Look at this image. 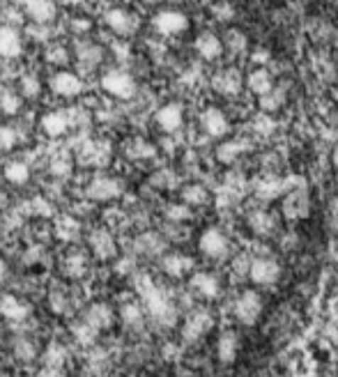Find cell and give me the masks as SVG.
<instances>
[{"instance_id": "6da1fadb", "label": "cell", "mask_w": 338, "mask_h": 377, "mask_svg": "<svg viewBox=\"0 0 338 377\" xmlns=\"http://www.w3.org/2000/svg\"><path fill=\"white\" fill-rule=\"evenodd\" d=\"M138 290L143 297L145 308L150 311V315L157 320L161 327H173L178 322V308L173 306L170 297L154 285L148 276H138Z\"/></svg>"}, {"instance_id": "7a4b0ae2", "label": "cell", "mask_w": 338, "mask_h": 377, "mask_svg": "<svg viewBox=\"0 0 338 377\" xmlns=\"http://www.w3.org/2000/svg\"><path fill=\"white\" fill-rule=\"evenodd\" d=\"M102 88H104V92L115 97V99L129 102L136 97L138 83L127 70H124V67H111V70H106L102 74Z\"/></svg>"}, {"instance_id": "3957f363", "label": "cell", "mask_w": 338, "mask_h": 377, "mask_svg": "<svg viewBox=\"0 0 338 377\" xmlns=\"http://www.w3.org/2000/svg\"><path fill=\"white\" fill-rule=\"evenodd\" d=\"M104 23L113 35L122 37V40L133 37L141 31V18L133 14L131 9H124V7H111L109 12L104 14Z\"/></svg>"}, {"instance_id": "277c9868", "label": "cell", "mask_w": 338, "mask_h": 377, "mask_svg": "<svg viewBox=\"0 0 338 377\" xmlns=\"http://www.w3.org/2000/svg\"><path fill=\"white\" fill-rule=\"evenodd\" d=\"M191 26V18L180 12V9H161L152 16V28L163 37H175L187 33Z\"/></svg>"}, {"instance_id": "5b68a950", "label": "cell", "mask_w": 338, "mask_h": 377, "mask_svg": "<svg viewBox=\"0 0 338 377\" xmlns=\"http://www.w3.org/2000/svg\"><path fill=\"white\" fill-rule=\"evenodd\" d=\"M260 315H263V297H260L256 290H244V293L235 299V317L239 320V324L254 327L258 324Z\"/></svg>"}, {"instance_id": "8992f818", "label": "cell", "mask_w": 338, "mask_h": 377, "mask_svg": "<svg viewBox=\"0 0 338 377\" xmlns=\"http://www.w3.org/2000/svg\"><path fill=\"white\" fill-rule=\"evenodd\" d=\"M198 248L202 256H207L212 260H221L228 256L230 251V239L228 235L224 233L221 228L212 226V228H205L198 237Z\"/></svg>"}, {"instance_id": "52a82bcc", "label": "cell", "mask_w": 338, "mask_h": 377, "mask_svg": "<svg viewBox=\"0 0 338 377\" xmlns=\"http://www.w3.org/2000/svg\"><path fill=\"white\" fill-rule=\"evenodd\" d=\"M212 88H214L221 97H228V99H235L241 94V90L246 88V79L237 67H226V70H219L212 76Z\"/></svg>"}, {"instance_id": "ba28073f", "label": "cell", "mask_w": 338, "mask_h": 377, "mask_svg": "<svg viewBox=\"0 0 338 377\" xmlns=\"http://www.w3.org/2000/svg\"><path fill=\"white\" fill-rule=\"evenodd\" d=\"M124 193V182L113 175H97L88 187H85V196L97 202H109L118 200Z\"/></svg>"}, {"instance_id": "9c48e42d", "label": "cell", "mask_w": 338, "mask_h": 377, "mask_svg": "<svg viewBox=\"0 0 338 377\" xmlns=\"http://www.w3.org/2000/svg\"><path fill=\"white\" fill-rule=\"evenodd\" d=\"M200 129L207 133L209 138L214 141H224L230 136V120L228 115L219 109V106H207V109H202L200 113Z\"/></svg>"}, {"instance_id": "30bf717a", "label": "cell", "mask_w": 338, "mask_h": 377, "mask_svg": "<svg viewBox=\"0 0 338 377\" xmlns=\"http://www.w3.org/2000/svg\"><path fill=\"white\" fill-rule=\"evenodd\" d=\"M212 327H214L212 313L205 311V308H196V311H191L187 315L185 324H182V338H185L187 343H196L212 329Z\"/></svg>"}, {"instance_id": "8fae6325", "label": "cell", "mask_w": 338, "mask_h": 377, "mask_svg": "<svg viewBox=\"0 0 338 377\" xmlns=\"http://www.w3.org/2000/svg\"><path fill=\"white\" fill-rule=\"evenodd\" d=\"M249 278L260 288L274 285L281 278V265L274 258H254L249 267Z\"/></svg>"}, {"instance_id": "7c38bea8", "label": "cell", "mask_w": 338, "mask_h": 377, "mask_svg": "<svg viewBox=\"0 0 338 377\" xmlns=\"http://www.w3.org/2000/svg\"><path fill=\"white\" fill-rule=\"evenodd\" d=\"M48 85H51V90L58 97H62V99H74V97H79L85 90V83H83L81 76L70 72V70H58L51 76Z\"/></svg>"}, {"instance_id": "4fadbf2b", "label": "cell", "mask_w": 338, "mask_h": 377, "mask_svg": "<svg viewBox=\"0 0 338 377\" xmlns=\"http://www.w3.org/2000/svg\"><path fill=\"white\" fill-rule=\"evenodd\" d=\"M154 124L163 131V133H175L182 129L185 124V106L180 102H168L157 109L154 113Z\"/></svg>"}, {"instance_id": "5bb4252c", "label": "cell", "mask_w": 338, "mask_h": 377, "mask_svg": "<svg viewBox=\"0 0 338 377\" xmlns=\"http://www.w3.org/2000/svg\"><path fill=\"white\" fill-rule=\"evenodd\" d=\"M33 308L16 295H0V317L12 324H21L31 317Z\"/></svg>"}, {"instance_id": "9a60e30c", "label": "cell", "mask_w": 338, "mask_h": 377, "mask_svg": "<svg viewBox=\"0 0 338 377\" xmlns=\"http://www.w3.org/2000/svg\"><path fill=\"white\" fill-rule=\"evenodd\" d=\"M40 127L46 136L51 138H60L67 131L74 127V111H53V113H44L40 120Z\"/></svg>"}, {"instance_id": "2e32d148", "label": "cell", "mask_w": 338, "mask_h": 377, "mask_svg": "<svg viewBox=\"0 0 338 377\" xmlns=\"http://www.w3.org/2000/svg\"><path fill=\"white\" fill-rule=\"evenodd\" d=\"M193 48H196V53L202 58V60L214 62V60H219V58L226 53V42L221 40L217 33L202 31V33L196 37V42H193Z\"/></svg>"}, {"instance_id": "e0dca14e", "label": "cell", "mask_w": 338, "mask_h": 377, "mask_svg": "<svg viewBox=\"0 0 338 377\" xmlns=\"http://www.w3.org/2000/svg\"><path fill=\"white\" fill-rule=\"evenodd\" d=\"M88 246L99 260H115L118 258V244L106 228H94L88 235Z\"/></svg>"}, {"instance_id": "ac0fdd59", "label": "cell", "mask_w": 338, "mask_h": 377, "mask_svg": "<svg viewBox=\"0 0 338 377\" xmlns=\"http://www.w3.org/2000/svg\"><path fill=\"white\" fill-rule=\"evenodd\" d=\"M281 212L283 217L290 219V221H302L311 214V200H308V193L302 189V191H293L288 193L281 202Z\"/></svg>"}, {"instance_id": "d6986e66", "label": "cell", "mask_w": 338, "mask_h": 377, "mask_svg": "<svg viewBox=\"0 0 338 377\" xmlns=\"http://www.w3.org/2000/svg\"><path fill=\"white\" fill-rule=\"evenodd\" d=\"M23 12L37 26H46L55 21L58 16V5L55 0H26L23 3Z\"/></svg>"}, {"instance_id": "ffe728a7", "label": "cell", "mask_w": 338, "mask_h": 377, "mask_svg": "<svg viewBox=\"0 0 338 377\" xmlns=\"http://www.w3.org/2000/svg\"><path fill=\"white\" fill-rule=\"evenodd\" d=\"M23 53V37L16 28L0 23V58L5 60H16Z\"/></svg>"}, {"instance_id": "44dd1931", "label": "cell", "mask_w": 338, "mask_h": 377, "mask_svg": "<svg viewBox=\"0 0 338 377\" xmlns=\"http://www.w3.org/2000/svg\"><path fill=\"white\" fill-rule=\"evenodd\" d=\"M83 320L88 322L90 327H94V329L102 334V332H109L111 327L115 324V311H113L111 304L94 302V304L88 308V311H85Z\"/></svg>"}, {"instance_id": "7402d4cb", "label": "cell", "mask_w": 338, "mask_h": 377, "mask_svg": "<svg viewBox=\"0 0 338 377\" xmlns=\"http://www.w3.org/2000/svg\"><path fill=\"white\" fill-rule=\"evenodd\" d=\"M189 288L202 299H217L221 293V281L209 272H193L189 278Z\"/></svg>"}, {"instance_id": "603a6c76", "label": "cell", "mask_w": 338, "mask_h": 377, "mask_svg": "<svg viewBox=\"0 0 338 377\" xmlns=\"http://www.w3.org/2000/svg\"><path fill=\"white\" fill-rule=\"evenodd\" d=\"M274 88H276L274 76L265 65H258L246 74V90H251L256 97H263L267 92H272Z\"/></svg>"}, {"instance_id": "cb8c5ba5", "label": "cell", "mask_w": 338, "mask_h": 377, "mask_svg": "<svg viewBox=\"0 0 338 377\" xmlns=\"http://www.w3.org/2000/svg\"><path fill=\"white\" fill-rule=\"evenodd\" d=\"M161 269L170 278H185L193 272V258L185 253H166L161 256Z\"/></svg>"}, {"instance_id": "d4e9b609", "label": "cell", "mask_w": 338, "mask_h": 377, "mask_svg": "<svg viewBox=\"0 0 338 377\" xmlns=\"http://www.w3.org/2000/svg\"><path fill=\"white\" fill-rule=\"evenodd\" d=\"M76 60L83 70H94L104 62V48L94 42H79L76 44Z\"/></svg>"}, {"instance_id": "484cf974", "label": "cell", "mask_w": 338, "mask_h": 377, "mask_svg": "<svg viewBox=\"0 0 338 377\" xmlns=\"http://www.w3.org/2000/svg\"><path fill=\"white\" fill-rule=\"evenodd\" d=\"M124 154H127L131 161H150L157 157V145L143 136H133L124 145Z\"/></svg>"}, {"instance_id": "4316f807", "label": "cell", "mask_w": 338, "mask_h": 377, "mask_svg": "<svg viewBox=\"0 0 338 377\" xmlns=\"http://www.w3.org/2000/svg\"><path fill=\"white\" fill-rule=\"evenodd\" d=\"M246 152V145L241 141H233V138H224L217 145V161L224 163V166H233V163L241 157V154Z\"/></svg>"}, {"instance_id": "83f0119b", "label": "cell", "mask_w": 338, "mask_h": 377, "mask_svg": "<svg viewBox=\"0 0 338 377\" xmlns=\"http://www.w3.org/2000/svg\"><path fill=\"white\" fill-rule=\"evenodd\" d=\"M249 228H251V233H254V235L267 237V235L274 233L276 219L269 214L267 209H256V212H251V214H249Z\"/></svg>"}, {"instance_id": "f1b7e54d", "label": "cell", "mask_w": 338, "mask_h": 377, "mask_svg": "<svg viewBox=\"0 0 338 377\" xmlns=\"http://www.w3.org/2000/svg\"><path fill=\"white\" fill-rule=\"evenodd\" d=\"M239 354V338L233 332L221 334L219 343H217V356L221 364H233Z\"/></svg>"}, {"instance_id": "f546056e", "label": "cell", "mask_w": 338, "mask_h": 377, "mask_svg": "<svg viewBox=\"0 0 338 377\" xmlns=\"http://www.w3.org/2000/svg\"><path fill=\"white\" fill-rule=\"evenodd\" d=\"M5 180L9 182V185L14 187H26L28 182H31V166H28L26 161H7L5 163V170H3Z\"/></svg>"}, {"instance_id": "4dcf8cb0", "label": "cell", "mask_w": 338, "mask_h": 377, "mask_svg": "<svg viewBox=\"0 0 338 377\" xmlns=\"http://www.w3.org/2000/svg\"><path fill=\"white\" fill-rule=\"evenodd\" d=\"M23 109V94L14 90V88H0V111H3L5 115H18Z\"/></svg>"}, {"instance_id": "1f68e13d", "label": "cell", "mask_w": 338, "mask_h": 377, "mask_svg": "<svg viewBox=\"0 0 338 377\" xmlns=\"http://www.w3.org/2000/svg\"><path fill=\"white\" fill-rule=\"evenodd\" d=\"M182 202H187L189 207H202V205H207L209 202V191L207 187H202L198 185V182H191V185H187L185 189H182Z\"/></svg>"}, {"instance_id": "d6a6232c", "label": "cell", "mask_w": 338, "mask_h": 377, "mask_svg": "<svg viewBox=\"0 0 338 377\" xmlns=\"http://www.w3.org/2000/svg\"><path fill=\"white\" fill-rule=\"evenodd\" d=\"M81 154H83V161L94 163V166H104L111 157V150H109V143H88Z\"/></svg>"}, {"instance_id": "836d02e7", "label": "cell", "mask_w": 338, "mask_h": 377, "mask_svg": "<svg viewBox=\"0 0 338 377\" xmlns=\"http://www.w3.org/2000/svg\"><path fill=\"white\" fill-rule=\"evenodd\" d=\"M62 269H65V274L72 276V278L83 276L85 272H88V256L81 253V251H74V253H70L65 258Z\"/></svg>"}, {"instance_id": "e575fe53", "label": "cell", "mask_w": 338, "mask_h": 377, "mask_svg": "<svg viewBox=\"0 0 338 377\" xmlns=\"http://www.w3.org/2000/svg\"><path fill=\"white\" fill-rule=\"evenodd\" d=\"M44 90V85L37 74H23L18 81V92L23 94V99H40V94Z\"/></svg>"}, {"instance_id": "d590c367", "label": "cell", "mask_w": 338, "mask_h": 377, "mask_svg": "<svg viewBox=\"0 0 338 377\" xmlns=\"http://www.w3.org/2000/svg\"><path fill=\"white\" fill-rule=\"evenodd\" d=\"M224 42H226L228 51H233L235 55H241L249 51V37L244 31H239V28H230L224 37Z\"/></svg>"}, {"instance_id": "8d00e7d4", "label": "cell", "mask_w": 338, "mask_h": 377, "mask_svg": "<svg viewBox=\"0 0 338 377\" xmlns=\"http://www.w3.org/2000/svg\"><path fill=\"white\" fill-rule=\"evenodd\" d=\"M55 233L60 239L65 241H72L81 235V224L76 219L72 217H62V219H58V224H55Z\"/></svg>"}, {"instance_id": "74e56055", "label": "cell", "mask_w": 338, "mask_h": 377, "mask_svg": "<svg viewBox=\"0 0 338 377\" xmlns=\"http://www.w3.org/2000/svg\"><path fill=\"white\" fill-rule=\"evenodd\" d=\"M283 102H285V94H283L281 88H274L272 92L258 97V106H260V111H263V113H276L283 106Z\"/></svg>"}, {"instance_id": "f35d334b", "label": "cell", "mask_w": 338, "mask_h": 377, "mask_svg": "<svg viewBox=\"0 0 338 377\" xmlns=\"http://www.w3.org/2000/svg\"><path fill=\"white\" fill-rule=\"evenodd\" d=\"M72 334H74V338L79 341L81 345H92L94 341H97V336H99V332L94 329V327H90L85 320H79L74 327H72Z\"/></svg>"}, {"instance_id": "ab89813d", "label": "cell", "mask_w": 338, "mask_h": 377, "mask_svg": "<svg viewBox=\"0 0 338 377\" xmlns=\"http://www.w3.org/2000/svg\"><path fill=\"white\" fill-rule=\"evenodd\" d=\"M44 60L48 65H53V67H65L67 62H70V48L62 46V44H51L46 48Z\"/></svg>"}, {"instance_id": "60d3db41", "label": "cell", "mask_w": 338, "mask_h": 377, "mask_svg": "<svg viewBox=\"0 0 338 377\" xmlns=\"http://www.w3.org/2000/svg\"><path fill=\"white\" fill-rule=\"evenodd\" d=\"M120 320L127 327H141L143 324V306L133 304V302L124 304L120 308Z\"/></svg>"}, {"instance_id": "b9f144b4", "label": "cell", "mask_w": 338, "mask_h": 377, "mask_svg": "<svg viewBox=\"0 0 338 377\" xmlns=\"http://www.w3.org/2000/svg\"><path fill=\"white\" fill-rule=\"evenodd\" d=\"M166 219L170 224H185V221L191 219V207L187 202H175V205H170L166 209Z\"/></svg>"}, {"instance_id": "7bdbcfd3", "label": "cell", "mask_w": 338, "mask_h": 377, "mask_svg": "<svg viewBox=\"0 0 338 377\" xmlns=\"http://www.w3.org/2000/svg\"><path fill=\"white\" fill-rule=\"evenodd\" d=\"M161 248H163V239L159 235L148 233L138 237V251H143V253H161Z\"/></svg>"}, {"instance_id": "ee69618b", "label": "cell", "mask_w": 338, "mask_h": 377, "mask_svg": "<svg viewBox=\"0 0 338 377\" xmlns=\"http://www.w3.org/2000/svg\"><path fill=\"white\" fill-rule=\"evenodd\" d=\"M65 356H67V350H65L60 343H51V345H48V350H46V364L48 366H53V368H60L62 361H65Z\"/></svg>"}, {"instance_id": "f6af8a7d", "label": "cell", "mask_w": 338, "mask_h": 377, "mask_svg": "<svg viewBox=\"0 0 338 377\" xmlns=\"http://www.w3.org/2000/svg\"><path fill=\"white\" fill-rule=\"evenodd\" d=\"M14 354H16L21 361L35 359V343L28 341V338H18V341L14 343Z\"/></svg>"}, {"instance_id": "bcb514c9", "label": "cell", "mask_w": 338, "mask_h": 377, "mask_svg": "<svg viewBox=\"0 0 338 377\" xmlns=\"http://www.w3.org/2000/svg\"><path fill=\"white\" fill-rule=\"evenodd\" d=\"M26 205H28V209H31L33 214H37V217H51V214H53V207L48 205L44 198H33L31 202H26Z\"/></svg>"}, {"instance_id": "7dc6e473", "label": "cell", "mask_w": 338, "mask_h": 377, "mask_svg": "<svg viewBox=\"0 0 338 377\" xmlns=\"http://www.w3.org/2000/svg\"><path fill=\"white\" fill-rule=\"evenodd\" d=\"M48 173L55 177H65L72 173V163L67 159H55V161H51V166H48Z\"/></svg>"}, {"instance_id": "c3c4849f", "label": "cell", "mask_w": 338, "mask_h": 377, "mask_svg": "<svg viewBox=\"0 0 338 377\" xmlns=\"http://www.w3.org/2000/svg\"><path fill=\"white\" fill-rule=\"evenodd\" d=\"M70 31L76 33V35H85L92 31V21L90 18H83V16H76L70 21Z\"/></svg>"}, {"instance_id": "681fc988", "label": "cell", "mask_w": 338, "mask_h": 377, "mask_svg": "<svg viewBox=\"0 0 338 377\" xmlns=\"http://www.w3.org/2000/svg\"><path fill=\"white\" fill-rule=\"evenodd\" d=\"M16 136H14V131L9 129V127H3L0 124V150H9L14 145Z\"/></svg>"}, {"instance_id": "f907efd6", "label": "cell", "mask_w": 338, "mask_h": 377, "mask_svg": "<svg viewBox=\"0 0 338 377\" xmlns=\"http://www.w3.org/2000/svg\"><path fill=\"white\" fill-rule=\"evenodd\" d=\"M212 12L219 16V21H228V18L233 16V7H230L228 3H217L214 7H212Z\"/></svg>"}, {"instance_id": "816d5d0a", "label": "cell", "mask_w": 338, "mask_h": 377, "mask_svg": "<svg viewBox=\"0 0 338 377\" xmlns=\"http://www.w3.org/2000/svg\"><path fill=\"white\" fill-rule=\"evenodd\" d=\"M254 60H256V65H265L267 60H269V51H254Z\"/></svg>"}, {"instance_id": "f5cc1de1", "label": "cell", "mask_w": 338, "mask_h": 377, "mask_svg": "<svg viewBox=\"0 0 338 377\" xmlns=\"http://www.w3.org/2000/svg\"><path fill=\"white\" fill-rule=\"evenodd\" d=\"M5 276H7V265L0 260V281H5Z\"/></svg>"}, {"instance_id": "db71d44e", "label": "cell", "mask_w": 338, "mask_h": 377, "mask_svg": "<svg viewBox=\"0 0 338 377\" xmlns=\"http://www.w3.org/2000/svg\"><path fill=\"white\" fill-rule=\"evenodd\" d=\"M5 205H7V193L0 189V209H5Z\"/></svg>"}, {"instance_id": "11a10c76", "label": "cell", "mask_w": 338, "mask_h": 377, "mask_svg": "<svg viewBox=\"0 0 338 377\" xmlns=\"http://www.w3.org/2000/svg\"><path fill=\"white\" fill-rule=\"evenodd\" d=\"M141 3H145V5H150V7H154V5H161L163 0H141Z\"/></svg>"}, {"instance_id": "9f6ffc18", "label": "cell", "mask_w": 338, "mask_h": 377, "mask_svg": "<svg viewBox=\"0 0 338 377\" xmlns=\"http://www.w3.org/2000/svg\"><path fill=\"white\" fill-rule=\"evenodd\" d=\"M62 3H67V5H79V3H83V0H62Z\"/></svg>"}]
</instances>
